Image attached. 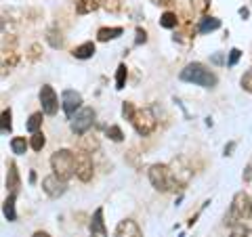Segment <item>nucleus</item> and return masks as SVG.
Instances as JSON below:
<instances>
[{"instance_id":"1","label":"nucleus","mask_w":252,"mask_h":237,"mask_svg":"<svg viewBox=\"0 0 252 237\" xmlns=\"http://www.w3.org/2000/svg\"><path fill=\"white\" fill-rule=\"evenodd\" d=\"M179 78L183 82H189V84H195V86H202V89H215L217 86V76L212 69H208L204 63H189L181 69Z\"/></svg>"},{"instance_id":"2","label":"nucleus","mask_w":252,"mask_h":237,"mask_svg":"<svg viewBox=\"0 0 252 237\" xmlns=\"http://www.w3.org/2000/svg\"><path fill=\"white\" fill-rule=\"evenodd\" d=\"M147 177H149V183H152V187L156 189V191H160V193L177 191V189H179V185L175 183V177H172L168 164H154V166H149Z\"/></svg>"},{"instance_id":"3","label":"nucleus","mask_w":252,"mask_h":237,"mask_svg":"<svg viewBox=\"0 0 252 237\" xmlns=\"http://www.w3.org/2000/svg\"><path fill=\"white\" fill-rule=\"evenodd\" d=\"M51 168L53 175H57L67 183L72 177H76V153L69 149H59L51 155Z\"/></svg>"},{"instance_id":"4","label":"nucleus","mask_w":252,"mask_h":237,"mask_svg":"<svg viewBox=\"0 0 252 237\" xmlns=\"http://www.w3.org/2000/svg\"><path fill=\"white\" fill-rule=\"evenodd\" d=\"M252 216V197L246 191H238L233 195V202H231V212H229V218L225 223H229L231 227L244 223Z\"/></svg>"},{"instance_id":"5","label":"nucleus","mask_w":252,"mask_h":237,"mask_svg":"<svg viewBox=\"0 0 252 237\" xmlns=\"http://www.w3.org/2000/svg\"><path fill=\"white\" fill-rule=\"evenodd\" d=\"M130 124H132V128L137 130V134L147 137V134H152L156 130L158 120H156V116L149 107H139V109H135V114H132Z\"/></svg>"},{"instance_id":"6","label":"nucleus","mask_w":252,"mask_h":237,"mask_svg":"<svg viewBox=\"0 0 252 237\" xmlns=\"http://www.w3.org/2000/svg\"><path fill=\"white\" fill-rule=\"evenodd\" d=\"M94 175V164H93V157L89 151H82V149H78L76 151V177L78 180H82V183H89Z\"/></svg>"},{"instance_id":"7","label":"nucleus","mask_w":252,"mask_h":237,"mask_svg":"<svg viewBox=\"0 0 252 237\" xmlns=\"http://www.w3.org/2000/svg\"><path fill=\"white\" fill-rule=\"evenodd\" d=\"M94 122V112L93 107H82L80 112H78L72 120H69V126H72L74 134H78V137H82V134H86L91 130V126Z\"/></svg>"},{"instance_id":"8","label":"nucleus","mask_w":252,"mask_h":237,"mask_svg":"<svg viewBox=\"0 0 252 237\" xmlns=\"http://www.w3.org/2000/svg\"><path fill=\"white\" fill-rule=\"evenodd\" d=\"M168 166H170L172 177H175V183L179 187L189 185V180H191V177H193V170H191V166L187 164L185 157H175V160H172Z\"/></svg>"},{"instance_id":"9","label":"nucleus","mask_w":252,"mask_h":237,"mask_svg":"<svg viewBox=\"0 0 252 237\" xmlns=\"http://www.w3.org/2000/svg\"><path fill=\"white\" fill-rule=\"evenodd\" d=\"M61 105H63V112H65V116L72 120V118L82 109V94L72 90V89L63 90V94H61Z\"/></svg>"},{"instance_id":"10","label":"nucleus","mask_w":252,"mask_h":237,"mask_svg":"<svg viewBox=\"0 0 252 237\" xmlns=\"http://www.w3.org/2000/svg\"><path fill=\"white\" fill-rule=\"evenodd\" d=\"M38 97H40L42 112L46 116H55V114H57V109H59V97H57V92H55L53 86L44 84L42 89H40V92H38Z\"/></svg>"},{"instance_id":"11","label":"nucleus","mask_w":252,"mask_h":237,"mask_svg":"<svg viewBox=\"0 0 252 237\" xmlns=\"http://www.w3.org/2000/svg\"><path fill=\"white\" fill-rule=\"evenodd\" d=\"M42 191L49 197H53V200H57V197H61L67 191V183L63 178H59L57 175H49L42 178Z\"/></svg>"},{"instance_id":"12","label":"nucleus","mask_w":252,"mask_h":237,"mask_svg":"<svg viewBox=\"0 0 252 237\" xmlns=\"http://www.w3.org/2000/svg\"><path fill=\"white\" fill-rule=\"evenodd\" d=\"M116 237H143V231L132 218H124L116 227Z\"/></svg>"},{"instance_id":"13","label":"nucleus","mask_w":252,"mask_h":237,"mask_svg":"<svg viewBox=\"0 0 252 237\" xmlns=\"http://www.w3.org/2000/svg\"><path fill=\"white\" fill-rule=\"evenodd\" d=\"M21 185V180H19V170H17V164L11 162L9 164V175H6V191H11L17 195V189Z\"/></svg>"},{"instance_id":"14","label":"nucleus","mask_w":252,"mask_h":237,"mask_svg":"<svg viewBox=\"0 0 252 237\" xmlns=\"http://www.w3.org/2000/svg\"><path fill=\"white\" fill-rule=\"evenodd\" d=\"M124 34L122 28H101L97 31V40L99 42H109V40H116V38H120Z\"/></svg>"},{"instance_id":"15","label":"nucleus","mask_w":252,"mask_h":237,"mask_svg":"<svg viewBox=\"0 0 252 237\" xmlns=\"http://www.w3.org/2000/svg\"><path fill=\"white\" fill-rule=\"evenodd\" d=\"M99 6H101V0H76V13L78 15L94 13Z\"/></svg>"},{"instance_id":"16","label":"nucleus","mask_w":252,"mask_h":237,"mask_svg":"<svg viewBox=\"0 0 252 237\" xmlns=\"http://www.w3.org/2000/svg\"><path fill=\"white\" fill-rule=\"evenodd\" d=\"M94 53H97V49H94V42H82L80 46H76V49L72 51V55L76 59H91Z\"/></svg>"},{"instance_id":"17","label":"nucleus","mask_w":252,"mask_h":237,"mask_svg":"<svg viewBox=\"0 0 252 237\" xmlns=\"http://www.w3.org/2000/svg\"><path fill=\"white\" fill-rule=\"evenodd\" d=\"M91 233H107L105 231V220H103V208H97L91 218Z\"/></svg>"},{"instance_id":"18","label":"nucleus","mask_w":252,"mask_h":237,"mask_svg":"<svg viewBox=\"0 0 252 237\" xmlns=\"http://www.w3.org/2000/svg\"><path fill=\"white\" fill-rule=\"evenodd\" d=\"M99 147H101V143H99V139L94 137V134H82L80 137V149L82 151L93 153V151H97Z\"/></svg>"},{"instance_id":"19","label":"nucleus","mask_w":252,"mask_h":237,"mask_svg":"<svg viewBox=\"0 0 252 237\" xmlns=\"http://www.w3.org/2000/svg\"><path fill=\"white\" fill-rule=\"evenodd\" d=\"M15 193H11L9 197L4 200V204H2V212H4V218L9 220V223H15L17 220V212H15Z\"/></svg>"},{"instance_id":"20","label":"nucleus","mask_w":252,"mask_h":237,"mask_svg":"<svg viewBox=\"0 0 252 237\" xmlns=\"http://www.w3.org/2000/svg\"><path fill=\"white\" fill-rule=\"evenodd\" d=\"M219 28H220V19H217V17H202L198 23L200 34H208V31H215Z\"/></svg>"},{"instance_id":"21","label":"nucleus","mask_w":252,"mask_h":237,"mask_svg":"<svg viewBox=\"0 0 252 237\" xmlns=\"http://www.w3.org/2000/svg\"><path fill=\"white\" fill-rule=\"evenodd\" d=\"M17 61H19L17 53H15V51H4V55H2V74L11 72V69L17 65Z\"/></svg>"},{"instance_id":"22","label":"nucleus","mask_w":252,"mask_h":237,"mask_svg":"<svg viewBox=\"0 0 252 237\" xmlns=\"http://www.w3.org/2000/svg\"><path fill=\"white\" fill-rule=\"evenodd\" d=\"M160 26L162 28H166V30H172V28H177L179 26V17H177V13H172V11H166L160 17Z\"/></svg>"},{"instance_id":"23","label":"nucleus","mask_w":252,"mask_h":237,"mask_svg":"<svg viewBox=\"0 0 252 237\" xmlns=\"http://www.w3.org/2000/svg\"><path fill=\"white\" fill-rule=\"evenodd\" d=\"M28 147H30V143L26 141V137H15V139L11 141V149H13V153H17V155L26 153Z\"/></svg>"},{"instance_id":"24","label":"nucleus","mask_w":252,"mask_h":237,"mask_svg":"<svg viewBox=\"0 0 252 237\" xmlns=\"http://www.w3.org/2000/svg\"><path fill=\"white\" fill-rule=\"evenodd\" d=\"M13 128V114L11 109H4L2 116H0V130H2V134H9Z\"/></svg>"},{"instance_id":"25","label":"nucleus","mask_w":252,"mask_h":237,"mask_svg":"<svg viewBox=\"0 0 252 237\" xmlns=\"http://www.w3.org/2000/svg\"><path fill=\"white\" fill-rule=\"evenodd\" d=\"M46 42H49L53 49H61L63 46V36L59 30H49L46 31Z\"/></svg>"},{"instance_id":"26","label":"nucleus","mask_w":252,"mask_h":237,"mask_svg":"<svg viewBox=\"0 0 252 237\" xmlns=\"http://www.w3.org/2000/svg\"><path fill=\"white\" fill-rule=\"evenodd\" d=\"M28 130L32 134H36V132H40V126H42V114L40 112H36V114H32L30 116V120H28Z\"/></svg>"},{"instance_id":"27","label":"nucleus","mask_w":252,"mask_h":237,"mask_svg":"<svg viewBox=\"0 0 252 237\" xmlns=\"http://www.w3.org/2000/svg\"><path fill=\"white\" fill-rule=\"evenodd\" d=\"M126 76H128V69H126L124 63H120V65H118V72H116V89H118V90H122V89H124Z\"/></svg>"},{"instance_id":"28","label":"nucleus","mask_w":252,"mask_h":237,"mask_svg":"<svg viewBox=\"0 0 252 237\" xmlns=\"http://www.w3.org/2000/svg\"><path fill=\"white\" fill-rule=\"evenodd\" d=\"M46 145V139H44V134L42 132H36V134H32V139H30V147L34 149V151H42V147Z\"/></svg>"},{"instance_id":"29","label":"nucleus","mask_w":252,"mask_h":237,"mask_svg":"<svg viewBox=\"0 0 252 237\" xmlns=\"http://www.w3.org/2000/svg\"><path fill=\"white\" fill-rule=\"evenodd\" d=\"M189 4H191V9L200 15H204L210 9V0H189Z\"/></svg>"},{"instance_id":"30","label":"nucleus","mask_w":252,"mask_h":237,"mask_svg":"<svg viewBox=\"0 0 252 237\" xmlns=\"http://www.w3.org/2000/svg\"><path fill=\"white\" fill-rule=\"evenodd\" d=\"M101 6H103L107 13H118L122 9V0H101Z\"/></svg>"},{"instance_id":"31","label":"nucleus","mask_w":252,"mask_h":237,"mask_svg":"<svg viewBox=\"0 0 252 237\" xmlns=\"http://www.w3.org/2000/svg\"><path fill=\"white\" fill-rule=\"evenodd\" d=\"M105 134L112 141H116V143H120V141L124 139V134H122V130H120V126H107V130H105Z\"/></svg>"},{"instance_id":"32","label":"nucleus","mask_w":252,"mask_h":237,"mask_svg":"<svg viewBox=\"0 0 252 237\" xmlns=\"http://www.w3.org/2000/svg\"><path fill=\"white\" fill-rule=\"evenodd\" d=\"M240 84H242V89L246 90V92H250L252 94V67L248 69L246 74L242 76V80H240Z\"/></svg>"},{"instance_id":"33","label":"nucleus","mask_w":252,"mask_h":237,"mask_svg":"<svg viewBox=\"0 0 252 237\" xmlns=\"http://www.w3.org/2000/svg\"><path fill=\"white\" fill-rule=\"evenodd\" d=\"M40 57H42V46L38 44V42H34V44L30 46V55H28V59H30V61H38Z\"/></svg>"},{"instance_id":"34","label":"nucleus","mask_w":252,"mask_h":237,"mask_svg":"<svg viewBox=\"0 0 252 237\" xmlns=\"http://www.w3.org/2000/svg\"><path fill=\"white\" fill-rule=\"evenodd\" d=\"M135 109H137V107L132 105L130 101H124V103H122V116L130 122V118H132V114H135Z\"/></svg>"},{"instance_id":"35","label":"nucleus","mask_w":252,"mask_h":237,"mask_svg":"<svg viewBox=\"0 0 252 237\" xmlns=\"http://www.w3.org/2000/svg\"><path fill=\"white\" fill-rule=\"evenodd\" d=\"M240 57H242V51H240V49H231V51H229V59H227V65L233 67L235 63L240 61Z\"/></svg>"},{"instance_id":"36","label":"nucleus","mask_w":252,"mask_h":237,"mask_svg":"<svg viewBox=\"0 0 252 237\" xmlns=\"http://www.w3.org/2000/svg\"><path fill=\"white\" fill-rule=\"evenodd\" d=\"M246 233H248V231L244 229V223H238V225H233L229 237H246Z\"/></svg>"},{"instance_id":"37","label":"nucleus","mask_w":252,"mask_h":237,"mask_svg":"<svg viewBox=\"0 0 252 237\" xmlns=\"http://www.w3.org/2000/svg\"><path fill=\"white\" fill-rule=\"evenodd\" d=\"M141 42H147V34H145V30L137 28V44H141Z\"/></svg>"},{"instance_id":"38","label":"nucleus","mask_w":252,"mask_h":237,"mask_svg":"<svg viewBox=\"0 0 252 237\" xmlns=\"http://www.w3.org/2000/svg\"><path fill=\"white\" fill-rule=\"evenodd\" d=\"M233 147H235V143H229V145H227V147H225V155H231Z\"/></svg>"},{"instance_id":"39","label":"nucleus","mask_w":252,"mask_h":237,"mask_svg":"<svg viewBox=\"0 0 252 237\" xmlns=\"http://www.w3.org/2000/svg\"><path fill=\"white\" fill-rule=\"evenodd\" d=\"M156 4H162V6H166V4H170V2H175V0H154Z\"/></svg>"},{"instance_id":"40","label":"nucleus","mask_w":252,"mask_h":237,"mask_svg":"<svg viewBox=\"0 0 252 237\" xmlns=\"http://www.w3.org/2000/svg\"><path fill=\"white\" fill-rule=\"evenodd\" d=\"M32 237H51L49 233H46V231H36L34 235H32Z\"/></svg>"},{"instance_id":"41","label":"nucleus","mask_w":252,"mask_h":237,"mask_svg":"<svg viewBox=\"0 0 252 237\" xmlns=\"http://www.w3.org/2000/svg\"><path fill=\"white\" fill-rule=\"evenodd\" d=\"M240 15H242V17H244V19H246V17H248V15H250V11L246 9V6H244V9H240Z\"/></svg>"},{"instance_id":"42","label":"nucleus","mask_w":252,"mask_h":237,"mask_svg":"<svg viewBox=\"0 0 252 237\" xmlns=\"http://www.w3.org/2000/svg\"><path fill=\"white\" fill-rule=\"evenodd\" d=\"M91 237H107V233H91Z\"/></svg>"},{"instance_id":"43","label":"nucleus","mask_w":252,"mask_h":237,"mask_svg":"<svg viewBox=\"0 0 252 237\" xmlns=\"http://www.w3.org/2000/svg\"><path fill=\"white\" fill-rule=\"evenodd\" d=\"M246 237H252V229H248V233H246Z\"/></svg>"}]
</instances>
